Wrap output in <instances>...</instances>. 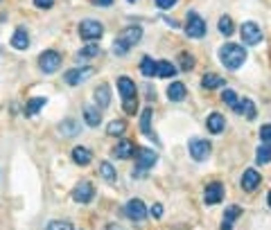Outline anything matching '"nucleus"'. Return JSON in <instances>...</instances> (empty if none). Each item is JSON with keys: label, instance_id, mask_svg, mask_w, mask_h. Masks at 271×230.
<instances>
[{"label": "nucleus", "instance_id": "obj_18", "mask_svg": "<svg viewBox=\"0 0 271 230\" xmlns=\"http://www.w3.org/2000/svg\"><path fill=\"white\" fill-rule=\"evenodd\" d=\"M12 48L14 50H27L30 48V34H27L25 27H18L12 36Z\"/></svg>", "mask_w": 271, "mask_h": 230}, {"label": "nucleus", "instance_id": "obj_42", "mask_svg": "<svg viewBox=\"0 0 271 230\" xmlns=\"http://www.w3.org/2000/svg\"><path fill=\"white\" fill-rule=\"evenodd\" d=\"M97 5H99V7H111L113 0H97Z\"/></svg>", "mask_w": 271, "mask_h": 230}, {"label": "nucleus", "instance_id": "obj_17", "mask_svg": "<svg viewBox=\"0 0 271 230\" xmlns=\"http://www.w3.org/2000/svg\"><path fill=\"white\" fill-rule=\"evenodd\" d=\"M185 95H188V88H185V84H181V81H172V84L167 86V97H170V102H183Z\"/></svg>", "mask_w": 271, "mask_h": 230}, {"label": "nucleus", "instance_id": "obj_23", "mask_svg": "<svg viewBox=\"0 0 271 230\" xmlns=\"http://www.w3.org/2000/svg\"><path fill=\"white\" fill-rule=\"evenodd\" d=\"M152 108H145L143 111V115H140V131H143L145 135H147V138H156V135H154V131H152Z\"/></svg>", "mask_w": 271, "mask_h": 230}, {"label": "nucleus", "instance_id": "obj_3", "mask_svg": "<svg viewBox=\"0 0 271 230\" xmlns=\"http://www.w3.org/2000/svg\"><path fill=\"white\" fill-rule=\"evenodd\" d=\"M117 90L122 95V106L129 115H136V108H138V95H136V84L129 77H117Z\"/></svg>", "mask_w": 271, "mask_h": 230}, {"label": "nucleus", "instance_id": "obj_12", "mask_svg": "<svg viewBox=\"0 0 271 230\" xmlns=\"http://www.w3.org/2000/svg\"><path fill=\"white\" fill-rule=\"evenodd\" d=\"M124 212L131 221H145V216H147V207H145V203L140 198H131L124 205Z\"/></svg>", "mask_w": 271, "mask_h": 230}, {"label": "nucleus", "instance_id": "obj_36", "mask_svg": "<svg viewBox=\"0 0 271 230\" xmlns=\"http://www.w3.org/2000/svg\"><path fill=\"white\" fill-rule=\"evenodd\" d=\"M192 68H194V59H192V54L181 52V70H192Z\"/></svg>", "mask_w": 271, "mask_h": 230}, {"label": "nucleus", "instance_id": "obj_40", "mask_svg": "<svg viewBox=\"0 0 271 230\" xmlns=\"http://www.w3.org/2000/svg\"><path fill=\"white\" fill-rule=\"evenodd\" d=\"M34 5L39 9H50V7H54V0H34Z\"/></svg>", "mask_w": 271, "mask_h": 230}, {"label": "nucleus", "instance_id": "obj_32", "mask_svg": "<svg viewBox=\"0 0 271 230\" xmlns=\"http://www.w3.org/2000/svg\"><path fill=\"white\" fill-rule=\"evenodd\" d=\"M124 131H126V122L124 120H113V122H108V126H106V135H113V138L122 135Z\"/></svg>", "mask_w": 271, "mask_h": 230}, {"label": "nucleus", "instance_id": "obj_8", "mask_svg": "<svg viewBox=\"0 0 271 230\" xmlns=\"http://www.w3.org/2000/svg\"><path fill=\"white\" fill-rule=\"evenodd\" d=\"M93 75H95V68H90V66L72 68V70L63 72V81H66L68 86H79V84H84L88 77H93Z\"/></svg>", "mask_w": 271, "mask_h": 230}, {"label": "nucleus", "instance_id": "obj_38", "mask_svg": "<svg viewBox=\"0 0 271 230\" xmlns=\"http://www.w3.org/2000/svg\"><path fill=\"white\" fill-rule=\"evenodd\" d=\"M260 140L262 142H266V144H271V124H264L260 129Z\"/></svg>", "mask_w": 271, "mask_h": 230}, {"label": "nucleus", "instance_id": "obj_22", "mask_svg": "<svg viewBox=\"0 0 271 230\" xmlns=\"http://www.w3.org/2000/svg\"><path fill=\"white\" fill-rule=\"evenodd\" d=\"M224 84H226V79H224V77H219V75H215V72H206V75L201 77V86H203L206 90L221 88Z\"/></svg>", "mask_w": 271, "mask_h": 230}, {"label": "nucleus", "instance_id": "obj_39", "mask_svg": "<svg viewBox=\"0 0 271 230\" xmlns=\"http://www.w3.org/2000/svg\"><path fill=\"white\" fill-rule=\"evenodd\" d=\"M176 3H179V0H156V7H161L163 12H167V9H172Z\"/></svg>", "mask_w": 271, "mask_h": 230}, {"label": "nucleus", "instance_id": "obj_30", "mask_svg": "<svg viewBox=\"0 0 271 230\" xmlns=\"http://www.w3.org/2000/svg\"><path fill=\"white\" fill-rule=\"evenodd\" d=\"M84 120H86V124L95 129V126H99V122H102V115H99L97 108L88 106V108H84Z\"/></svg>", "mask_w": 271, "mask_h": 230}, {"label": "nucleus", "instance_id": "obj_41", "mask_svg": "<svg viewBox=\"0 0 271 230\" xmlns=\"http://www.w3.org/2000/svg\"><path fill=\"white\" fill-rule=\"evenodd\" d=\"M149 212H152V216L161 219V216H163V205H161V203H156V205H152V210H149Z\"/></svg>", "mask_w": 271, "mask_h": 230}, {"label": "nucleus", "instance_id": "obj_35", "mask_svg": "<svg viewBox=\"0 0 271 230\" xmlns=\"http://www.w3.org/2000/svg\"><path fill=\"white\" fill-rule=\"evenodd\" d=\"M221 102H224L226 106L235 108V104H237V95H235V90H228V88H226L224 93H221Z\"/></svg>", "mask_w": 271, "mask_h": 230}, {"label": "nucleus", "instance_id": "obj_29", "mask_svg": "<svg viewBox=\"0 0 271 230\" xmlns=\"http://www.w3.org/2000/svg\"><path fill=\"white\" fill-rule=\"evenodd\" d=\"M156 68H158V61H154L152 57H143L140 61V72L145 77H156Z\"/></svg>", "mask_w": 271, "mask_h": 230}, {"label": "nucleus", "instance_id": "obj_33", "mask_svg": "<svg viewBox=\"0 0 271 230\" xmlns=\"http://www.w3.org/2000/svg\"><path fill=\"white\" fill-rule=\"evenodd\" d=\"M219 32L224 36H230L235 32V27H233V21H230V16H221L219 18Z\"/></svg>", "mask_w": 271, "mask_h": 230}, {"label": "nucleus", "instance_id": "obj_43", "mask_svg": "<svg viewBox=\"0 0 271 230\" xmlns=\"http://www.w3.org/2000/svg\"><path fill=\"white\" fill-rule=\"evenodd\" d=\"M266 203H269V207H271V192H269V198H266Z\"/></svg>", "mask_w": 271, "mask_h": 230}, {"label": "nucleus", "instance_id": "obj_16", "mask_svg": "<svg viewBox=\"0 0 271 230\" xmlns=\"http://www.w3.org/2000/svg\"><path fill=\"white\" fill-rule=\"evenodd\" d=\"M262 176L257 169H246L242 176V187L246 189V192H253V189H257V185H260Z\"/></svg>", "mask_w": 271, "mask_h": 230}, {"label": "nucleus", "instance_id": "obj_27", "mask_svg": "<svg viewBox=\"0 0 271 230\" xmlns=\"http://www.w3.org/2000/svg\"><path fill=\"white\" fill-rule=\"evenodd\" d=\"M97 54H99V45L97 43H88L77 52V59H79V61H88V59L97 57Z\"/></svg>", "mask_w": 271, "mask_h": 230}, {"label": "nucleus", "instance_id": "obj_7", "mask_svg": "<svg viewBox=\"0 0 271 230\" xmlns=\"http://www.w3.org/2000/svg\"><path fill=\"white\" fill-rule=\"evenodd\" d=\"M185 34L190 39H201L206 34V21L199 16L197 12H188V21H185Z\"/></svg>", "mask_w": 271, "mask_h": 230}, {"label": "nucleus", "instance_id": "obj_11", "mask_svg": "<svg viewBox=\"0 0 271 230\" xmlns=\"http://www.w3.org/2000/svg\"><path fill=\"white\" fill-rule=\"evenodd\" d=\"M93 196H95V187L90 180H81V183H77L75 189H72V198H75L77 203H81V205H84V203H90Z\"/></svg>", "mask_w": 271, "mask_h": 230}, {"label": "nucleus", "instance_id": "obj_28", "mask_svg": "<svg viewBox=\"0 0 271 230\" xmlns=\"http://www.w3.org/2000/svg\"><path fill=\"white\" fill-rule=\"evenodd\" d=\"M79 122L77 120H63L61 124H59V131H61L63 135H68V138H72V135H77L79 133Z\"/></svg>", "mask_w": 271, "mask_h": 230}, {"label": "nucleus", "instance_id": "obj_34", "mask_svg": "<svg viewBox=\"0 0 271 230\" xmlns=\"http://www.w3.org/2000/svg\"><path fill=\"white\" fill-rule=\"evenodd\" d=\"M99 174L106 180H115V169H113L111 162H102V165H99Z\"/></svg>", "mask_w": 271, "mask_h": 230}, {"label": "nucleus", "instance_id": "obj_14", "mask_svg": "<svg viewBox=\"0 0 271 230\" xmlns=\"http://www.w3.org/2000/svg\"><path fill=\"white\" fill-rule=\"evenodd\" d=\"M237 115H244L246 120H255V115H257V108H255V104L251 102L248 97H242V99H237V104H235V108H233Z\"/></svg>", "mask_w": 271, "mask_h": 230}, {"label": "nucleus", "instance_id": "obj_37", "mask_svg": "<svg viewBox=\"0 0 271 230\" xmlns=\"http://www.w3.org/2000/svg\"><path fill=\"white\" fill-rule=\"evenodd\" d=\"M48 230H72V225L68 223V221H52V223L48 225Z\"/></svg>", "mask_w": 271, "mask_h": 230}, {"label": "nucleus", "instance_id": "obj_9", "mask_svg": "<svg viewBox=\"0 0 271 230\" xmlns=\"http://www.w3.org/2000/svg\"><path fill=\"white\" fill-rule=\"evenodd\" d=\"M239 34H242V43H246V45H257L262 41V30L257 27V23H253V21L242 23Z\"/></svg>", "mask_w": 271, "mask_h": 230}, {"label": "nucleus", "instance_id": "obj_31", "mask_svg": "<svg viewBox=\"0 0 271 230\" xmlns=\"http://www.w3.org/2000/svg\"><path fill=\"white\" fill-rule=\"evenodd\" d=\"M255 160H257V165H266V162H271V144L262 142L260 147H257Z\"/></svg>", "mask_w": 271, "mask_h": 230}, {"label": "nucleus", "instance_id": "obj_10", "mask_svg": "<svg viewBox=\"0 0 271 230\" xmlns=\"http://www.w3.org/2000/svg\"><path fill=\"white\" fill-rule=\"evenodd\" d=\"M188 149H190V156H192L194 160H199V162L206 160V158L210 156V151H212L210 142H208V140H201V138H192V140H190Z\"/></svg>", "mask_w": 271, "mask_h": 230}, {"label": "nucleus", "instance_id": "obj_15", "mask_svg": "<svg viewBox=\"0 0 271 230\" xmlns=\"http://www.w3.org/2000/svg\"><path fill=\"white\" fill-rule=\"evenodd\" d=\"M221 198H224V185H221V183H210V185H208L206 194H203L206 205H215V203H219Z\"/></svg>", "mask_w": 271, "mask_h": 230}, {"label": "nucleus", "instance_id": "obj_20", "mask_svg": "<svg viewBox=\"0 0 271 230\" xmlns=\"http://www.w3.org/2000/svg\"><path fill=\"white\" fill-rule=\"evenodd\" d=\"M206 126H208V131H210V133H221V131H224V126H226L224 115H221V113H210V115H208V120H206Z\"/></svg>", "mask_w": 271, "mask_h": 230}, {"label": "nucleus", "instance_id": "obj_24", "mask_svg": "<svg viewBox=\"0 0 271 230\" xmlns=\"http://www.w3.org/2000/svg\"><path fill=\"white\" fill-rule=\"evenodd\" d=\"M72 160H75L77 165L84 167V165H88V162L93 160V153H90L86 147H75L72 149Z\"/></svg>", "mask_w": 271, "mask_h": 230}, {"label": "nucleus", "instance_id": "obj_5", "mask_svg": "<svg viewBox=\"0 0 271 230\" xmlns=\"http://www.w3.org/2000/svg\"><path fill=\"white\" fill-rule=\"evenodd\" d=\"M104 34V25L99 21H95V18H86V21L79 23V36L84 41H97L102 39Z\"/></svg>", "mask_w": 271, "mask_h": 230}, {"label": "nucleus", "instance_id": "obj_26", "mask_svg": "<svg viewBox=\"0 0 271 230\" xmlns=\"http://www.w3.org/2000/svg\"><path fill=\"white\" fill-rule=\"evenodd\" d=\"M176 75V66L172 61H158V68H156V77H163V79H170V77Z\"/></svg>", "mask_w": 271, "mask_h": 230}, {"label": "nucleus", "instance_id": "obj_25", "mask_svg": "<svg viewBox=\"0 0 271 230\" xmlns=\"http://www.w3.org/2000/svg\"><path fill=\"white\" fill-rule=\"evenodd\" d=\"M48 104V97H32L30 102L25 104V115L27 117H32V115H36V113L41 111V108Z\"/></svg>", "mask_w": 271, "mask_h": 230}, {"label": "nucleus", "instance_id": "obj_21", "mask_svg": "<svg viewBox=\"0 0 271 230\" xmlns=\"http://www.w3.org/2000/svg\"><path fill=\"white\" fill-rule=\"evenodd\" d=\"M242 214V207L239 205H228L224 212V223H221V230H233V223L235 219Z\"/></svg>", "mask_w": 271, "mask_h": 230}, {"label": "nucleus", "instance_id": "obj_19", "mask_svg": "<svg viewBox=\"0 0 271 230\" xmlns=\"http://www.w3.org/2000/svg\"><path fill=\"white\" fill-rule=\"evenodd\" d=\"M93 97H95V104H97L99 108H106L108 104H111V90H108L106 84H99L97 88H95Z\"/></svg>", "mask_w": 271, "mask_h": 230}, {"label": "nucleus", "instance_id": "obj_13", "mask_svg": "<svg viewBox=\"0 0 271 230\" xmlns=\"http://www.w3.org/2000/svg\"><path fill=\"white\" fill-rule=\"evenodd\" d=\"M133 153H136V144L131 142V140H120V142L111 149V156L117 158V160H126V158H131Z\"/></svg>", "mask_w": 271, "mask_h": 230}, {"label": "nucleus", "instance_id": "obj_2", "mask_svg": "<svg viewBox=\"0 0 271 230\" xmlns=\"http://www.w3.org/2000/svg\"><path fill=\"white\" fill-rule=\"evenodd\" d=\"M219 61L224 63V68H228V70H237V68H242L244 61H246V50H244V45L226 43L219 48Z\"/></svg>", "mask_w": 271, "mask_h": 230}, {"label": "nucleus", "instance_id": "obj_6", "mask_svg": "<svg viewBox=\"0 0 271 230\" xmlns=\"http://www.w3.org/2000/svg\"><path fill=\"white\" fill-rule=\"evenodd\" d=\"M39 68H41V72H45V75L57 72L59 68H61V54H59L57 50H45V52H41Z\"/></svg>", "mask_w": 271, "mask_h": 230}, {"label": "nucleus", "instance_id": "obj_4", "mask_svg": "<svg viewBox=\"0 0 271 230\" xmlns=\"http://www.w3.org/2000/svg\"><path fill=\"white\" fill-rule=\"evenodd\" d=\"M158 160V153L154 149H147V147H140L136 149V167H133V176L136 178H143L147 176V171L156 165Z\"/></svg>", "mask_w": 271, "mask_h": 230}, {"label": "nucleus", "instance_id": "obj_1", "mask_svg": "<svg viewBox=\"0 0 271 230\" xmlns=\"http://www.w3.org/2000/svg\"><path fill=\"white\" fill-rule=\"evenodd\" d=\"M140 39H143V27H140V25H129V27H124V30L117 34V39L113 41V54H117V57L126 54L136 43H138Z\"/></svg>", "mask_w": 271, "mask_h": 230}]
</instances>
